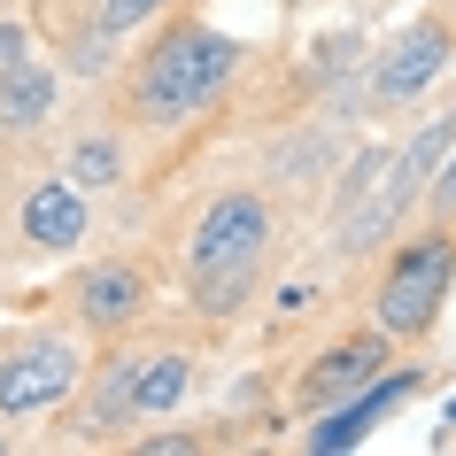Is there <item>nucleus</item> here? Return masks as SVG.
<instances>
[{
	"label": "nucleus",
	"mask_w": 456,
	"mask_h": 456,
	"mask_svg": "<svg viewBox=\"0 0 456 456\" xmlns=\"http://www.w3.org/2000/svg\"><path fill=\"white\" fill-rule=\"evenodd\" d=\"M271 201L256 186H224L209 201V209L193 216L186 232V294L201 317H232L256 294V279H264L271 264Z\"/></svg>",
	"instance_id": "nucleus-1"
},
{
	"label": "nucleus",
	"mask_w": 456,
	"mask_h": 456,
	"mask_svg": "<svg viewBox=\"0 0 456 456\" xmlns=\"http://www.w3.org/2000/svg\"><path fill=\"white\" fill-rule=\"evenodd\" d=\"M232 70H240V39L186 16V24H170L132 62V117L140 124H186L193 109H209L232 86Z\"/></svg>",
	"instance_id": "nucleus-2"
},
{
	"label": "nucleus",
	"mask_w": 456,
	"mask_h": 456,
	"mask_svg": "<svg viewBox=\"0 0 456 456\" xmlns=\"http://www.w3.org/2000/svg\"><path fill=\"white\" fill-rule=\"evenodd\" d=\"M449 147H456V109H449V117H433L410 147H395V155H387V170L371 178V193H363L348 216H333V248L348 256V264H356V256H371V248H387L395 232H403V216L433 193L441 163H449Z\"/></svg>",
	"instance_id": "nucleus-3"
},
{
	"label": "nucleus",
	"mask_w": 456,
	"mask_h": 456,
	"mask_svg": "<svg viewBox=\"0 0 456 456\" xmlns=\"http://www.w3.org/2000/svg\"><path fill=\"white\" fill-rule=\"evenodd\" d=\"M456 287V224L433 216L426 232H410L395 256H387L379 287H371V317H379L395 340H426L441 325V302Z\"/></svg>",
	"instance_id": "nucleus-4"
},
{
	"label": "nucleus",
	"mask_w": 456,
	"mask_h": 456,
	"mask_svg": "<svg viewBox=\"0 0 456 456\" xmlns=\"http://www.w3.org/2000/svg\"><path fill=\"white\" fill-rule=\"evenodd\" d=\"M86 387V356L70 333H16L0 348V418H47Z\"/></svg>",
	"instance_id": "nucleus-5"
},
{
	"label": "nucleus",
	"mask_w": 456,
	"mask_h": 456,
	"mask_svg": "<svg viewBox=\"0 0 456 456\" xmlns=\"http://www.w3.org/2000/svg\"><path fill=\"white\" fill-rule=\"evenodd\" d=\"M449 62H456V24L449 16H418L410 31H395V39L371 54V86H363V94H371L379 117H395V109H410Z\"/></svg>",
	"instance_id": "nucleus-6"
},
{
	"label": "nucleus",
	"mask_w": 456,
	"mask_h": 456,
	"mask_svg": "<svg viewBox=\"0 0 456 456\" xmlns=\"http://www.w3.org/2000/svg\"><path fill=\"white\" fill-rule=\"evenodd\" d=\"M132 426H140V348H117V356H101V371L70 403L62 441L70 449H117Z\"/></svg>",
	"instance_id": "nucleus-7"
},
{
	"label": "nucleus",
	"mask_w": 456,
	"mask_h": 456,
	"mask_svg": "<svg viewBox=\"0 0 456 456\" xmlns=\"http://www.w3.org/2000/svg\"><path fill=\"white\" fill-rule=\"evenodd\" d=\"M62 302H70V317L86 325V333L117 340V333H132V325L147 317L155 287H147V271L132 264V256H101V264H77V271H70Z\"/></svg>",
	"instance_id": "nucleus-8"
},
{
	"label": "nucleus",
	"mask_w": 456,
	"mask_h": 456,
	"mask_svg": "<svg viewBox=\"0 0 456 456\" xmlns=\"http://www.w3.org/2000/svg\"><path fill=\"white\" fill-rule=\"evenodd\" d=\"M379 371H395V333H387V325H371V333H340V340H325V348L302 363L294 410H333V403H348L356 387H371Z\"/></svg>",
	"instance_id": "nucleus-9"
},
{
	"label": "nucleus",
	"mask_w": 456,
	"mask_h": 456,
	"mask_svg": "<svg viewBox=\"0 0 456 456\" xmlns=\"http://www.w3.org/2000/svg\"><path fill=\"white\" fill-rule=\"evenodd\" d=\"M86 232H94V209H86V186H77L70 170L24 186V201H16V240L31 256H77Z\"/></svg>",
	"instance_id": "nucleus-10"
},
{
	"label": "nucleus",
	"mask_w": 456,
	"mask_h": 456,
	"mask_svg": "<svg viewBox=\"0 0 456 456\" xmlns=\"http://www.w3.org/2000/svg\"><path fill=\"white\" fill-rule=\"evenodd\" d=\"M403 395H418V371H379V379L356 387L348 403L317 410V426L302 433V449H310V456H340V449H356L363 433H371V418H379V410H395Z\"/></svg>",
	"instance_id": "nucleus-11"
},
{
	"label": "nucleus",
	"mask_w": 456,
	"mask_h": 456,
	"mask_svg": "<svg viewBox=\"0 0 456 456\" xmlns=\"http://www.w3.org/2000/svg\"><path fill=\"white\" fill-rule=\"evenodd\" d=\"M54 101H62V77H54L47 54H39L31 70H16L8 86H0V132H16V140H24V132H39V124L54 117Z\"/></svg>",
	"instance_id": "nucleus-12"
},
{
	"label": "nucleus",
	"mask_w": 456,
	"mask_h": 456,
	"mask_svg": "<svg viewBox=\"0 0 456 456\" xmlns=\"http://www.w3.org/2000/svg\"><path fill=\"white\" fill-rule=\"evenodd\" d=\"M193 387V356L186 348H140V418H163V410L186 403Z\"/></svg>",
	"instance_id": "nucleus-13"
},
{
	"label": "nucleus",
	"mask_w": 456,
	"mask_h": 456,
	"mask_svg": "<svg viewBox=\"0 0 456 456\" xmlns=\"http://www.w3.org/2000/svg\"><path fill=\"white\" fill-rule=\"evenodd\" d=\"M62 170H70L86 193H117L124 186V140H117V132H86V140L70 147V163H62Z\"/></svg>",
	"instance_id": "nucleus-14"
},
{
	"label": "nucleus",
	"mask_w": 456,
	"mask_h": 456,
	"mask_svg": "<svg viewBox=\"0 0 456 456\" xmlns=\"http://www.w3.org/2000/svg\"><path fill=\"white\" fill-rule=\"evenodd\" d=\"M31 62H39V39H31V24H24V16H0V86H8L16 70H31Z\"/></svg>",
	"instance_id": "nucleus-15"
},
{
	"label": "nucleus",
	"mask_w": 456,
	"mask_h": 456,
	"mask_svg": "<svg viewBox=\"0 0 456 456\" xmlns=\"http://www.w3.org/2000/svg\"><path fill=\"white\" fill-rule=\"evenodd\" d=\"M163 8H170V0H94V16L117 31V39H124V31H140V24H155Z\"/></svg>",
	"instance_id": "nucleus-16"
},
{
	"label": "nucleus",
	"mask_w": 456,
	"mask_h": 456,
	"mask_svg": "<svg viewBox=\"0 0 456 456\" xmlns=\"http://www.w3.org/2000/svg\"><path fill=\"white\" fill-rule=\"evenodd\" d=\"M433 216H441V224H456V147H449V163H441V178H433Z\"/></svg>",
	"instance_id": "nucleus-17"
},
{
	"label": "nucleus",
	"mask_w": 456,
	"mask_h": 456,
	"mask_svg": "<svg viewBox=\"0 0 456 456\" xmlns=\"http://www.w3.org/2000/svg\"><path fill=\"white\" fill-rule=\"evenodd\" d=\"M0 449H8V433H0Z\"/></svg>",
	"instance_id": "nucleus-18"
}]
</instances>
